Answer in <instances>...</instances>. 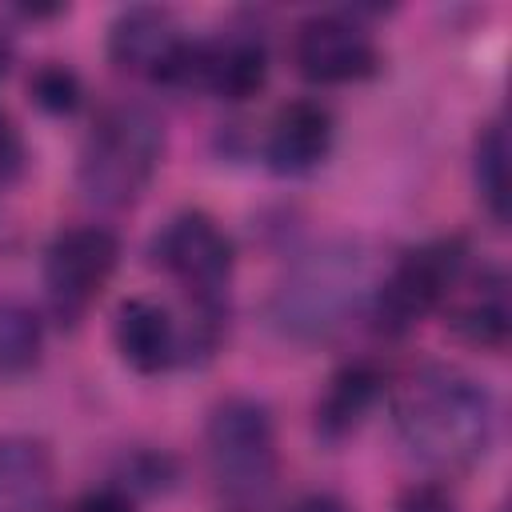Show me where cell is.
<instances>
[{
	"instance_id": "8",
	"label": "cell",
	"mask_w": 512,
	"mask_h": 512,
	"mask_svg": "<svg viewBox=\"0 0 512 512\" xmlns=\"http://www.w3.org/2000/svg\"><path fill=\"white\" fill-rule=\"evenodd\" d=\"M292 56L300 76H308L312 84H348V80H364L376 72L380 52L368 28H360L352 16L344 12H320L308 16L296 28L292 40Z\"/></svg>"
},
{
	"instance_id": "11",
	"label": "cell",
	"mask_w": 512,
	"mask_h": 512,
	"mask_svg": "<svg viewBox=\"0 0 512 512\" xmlns=\"http://www.w3.org/2000/svg\"><path fill=\"white\" fill-rule=\"evenodd\" d=\"M332 112L316 100H288L264 136V160L272 172L280 176H304L316 164H324V156L332 152Z\"/></svg>"
},
{
	"instance_id": "14",
	"label": "cell",
	"mask_w": 512,
	"mask_h": 512,
	"mask_svg": "<svg viewBox=\"0 0 512 512\" xmlns=\"http://www.w3.org/2000/svg\"><path fill=\"white\" fill-rule=\"evenodd\" d=\"M52 496V456L40 440H0V512H44Z\"/></svg>"
},
{
	"instance_id": "13",
	"label": "cell",
	"mask_w": 512,
	"mask_h": 512,
	"mask_svg": "<svg viewBox=\"0 0 512 512\" xmlns=\"http://www.w3.org/2000/svg\"><path fill=\"white\" fill-rule=\"evenodd\" d=\"M112 340H116V352L124 356V364L144 376L172 368V360L180 356V332H176L168 308L148 296H132L116 308Z\"/></svg>"
},
{
	"instance_id": "12",
	"label": "cell",
	"mask_w": 512,
	"mask_h": 512,
	"mask_svg": "<svg viewBox=\"0 0 512 512\" xmlns=\"http://www.w3.org/2000/svg\"><path fill=\"white\" fill-rule=\"evenodd\" d=\"M448 304V328L476 344V348H504L508 328H512V308H508V280L500 268H484L472 280H456L452 292L444 296Z\"/></svg>"
},
{
	"instance_id": "17",
	"label": "cell",
	"mask_w": 512,
	"mask_h": 512,
	"mask_svg": "<svg viewBox=\"0 0 512 512\" xmlns=\"http://www.w3.org/2000/svg\"><path fill=\"white\" fill-rule=\"evenodd\" d=\"M472 180H476V192H480L484 208L492 212V220L504 224L508 220V132H504V120H492L480 128L476 152H472Z\"/></svg>"
},
{
	"instance_id": "20",
	"label": "cell",
	"mask_w": 512,
	"mask_h": 512,
	"mask_svg": "<svg viewBox=\"0 0 512 512\" xmlns=\"http://www.w3.org/2000/svg\"><path fill=\"white\" fill-rule=\"evenodd\" d=\"M72 512H136V504L124 488H92L72 504Z\"/></svg>"
},
{
	"instance_id": "22",
	"label": "cell",
	"mask_w": 512,
	"mask_h": 512,
	"mask_svg": "<svg viewBox=\"0 0 512 512\" xmlns=\"http://www.w3.org/2000/svg\"><path fill=\"white\" fill-rule=\"evenodd\" d=\"M288 512H352L340 496H332V492H308V496H300Z\"/></svg>"
},
{
	"instance_id": "3",
	"label": "cell",
	"mask_w": 512,
	"mask_h": 512,
	"mask_svg": "<svg viewBox=\"0 0 512 512\" xmlns=\"http://www.w3.org/2000/svg\"><path fill=\"white\" fill-rule=\"evenodd\" d=\"M164 124L144 104H112L84 136L76 184L100 208H128L160 168Z\"/></svg>"
},
{
	"instance_id": "23",
	"label": "cell",
	"mask_w": 512,
	"mask_h": 512,
	"mask_svg": "<svg viewBox=\"0 0 512 512\" xmlns=\"http://www.w3.org/2000/svg\"><path fill=\"white\" fill-rule=\"evenodd\" d=\"M8 64H12V40H8V32L0 28V80H4V72H8Z\"/></svg>"
},
{
	"instance_id": "16",
	"label": "cell",
	"mask_w": 512,
	"mask_h": 512,
	"mask_svg": "<svg viewBox=\"0 0 512 512\" xmlns=\"http://www.w3.org/2000/svg\"><path fill=\"white\" fill-rule=\"evenodd\" d=\"M44 352L40 316L12 296H0V376H24Z\"/></svg>"
},
{
	"instance_id": "1",
	"label": "cell",
	"mask_w": 512,
	"mask_h": 512,
	"mask_svg": "<svg viewBox=\"0 0 512 512\" xmlns=\"http://www.w3.org/2000/svg\"><path fill=\"white\" fill-rule=\"evenodd\" d=\"M400 444L432 468H468L476 464L496 428L492 396L480 380L460 368L428 364L404 380L392 404Z\"/></svg>"
},
{
	"instance_id": "9",
	"label": "cell",
	"mask_w": 512,
	"mask_h": 512,
	"mask_svg": "<svg viewBox=\"0 0 512 512\" xmlns=\"http://www.w3.org/2000/svg\"><path fill=\"white\" fill-rule=\"evenodd\" d=\"M192 40H184L176 16L156 4H132L124 8L108 28V56L120 72L152 76L160 84H176V72L184 64Z\"/></svg>"
},
{
	"instance_id": "4",
	"label": "cell",
	"mask_w": 512,
	"mask_h": 512,
	"mask_svg": "<svg viewBox=\"0 0 512 512\" xmlns=\"http://www.w3.org/2000/svg\"><path fill=\"white\" fill-rule=\"evenodd\" d=\"M204 452L216 484L232 496H260L276 476V428L260 400L228 396L212 408Z\"/></svg>"
},
{
	"instance_id": "21",
	"label": "cell",
	"mask_w": 512,
	"mask_h": 512,
	"mask_svg": "<svg viewBox=\"0 0 512 512\" xmlns=\"http://www.w3.org/2000/svg\"><path fill=\"white\" fill-rule=\"evenodd\" d=\"M20 164H24V140H20V132L12 128V120L0 116V184L12 180V176L20 172Z\"/></svg>"
},
{
	"instance_id": "10",
	"label": "cell",
	"mask_w": 512,
	"mask_h": 512,
	"mask_svg": "<svg viewBox=\"0 0 512 512\" xmlns=\"http://www.w3.org/2000/svg\"><path fill=\"white\" fill-rule=\"evenodd\" d=\"M268 80V52L248 32H228L216 40H192L176 72L180 88H200L220 100H248Z\"/></svg>"
},
{
	"instance_id": "2",
	"label": "cell",
	"mask_w": 512,
	"mask_h": 512,
	"mask_svg": "<svg viewBox=\"0 0 512 512\" xmlns=\"http://www.w3.org/2000/svg\"><path fill=\"white\" fill-rule=\"evenodd\" d=\"M376 292V260L356 240L324 244L300 256L288 276L276 284L268 316L280 336L312 344L336 336L360 308L372 304Z\"/></svg>"
},
{
	"instance_id": "15",
	"label": "cell",
	"mask_w": 512,
	"mask_h": 512,
	"mask_svg": "<svg viewBox=\"0 0 512 512\" xmlns=\"http://www.w3.org/2000/svg\"><path fill=\"white\" fill-rule=\"evenodd\" d=\"M376 396H380V372L372 364H364V360L344 364L328 380L324 396L316 400V432L324 440H344L348 432H356L364 424V416L372 412Z\"/></svg>"
},
{
	"instance_id": "7",
	"label": "cell",
	"mask_w": 512,
	"mask_h": 512,
	"mask_svg": "<svg viewBox=\"0 0 512 512\" xmlns=\"http://www.w3.org/2000/svg\"><path fill=\"white\" fill-rule=\"evenodd\" d=\"M120 240L100 224H76L52 236L44 252V288L60 316H80L112 280Z\"/></svg>"
},
{
	"instance_id": "5",
	"label": "cell",
	"mask_w": 512,
	"mask_h": 512,
	"mask_svg": "<svg viewBox=\"0 0 512 512\" xmlns=\"http://www.w3.org/2000/svg\"><path fill=\"white\" fill-rule=\"evenodd\" d=\"M464 276V244L460 240H432L424 248L404 252L372 292V320L380 332L400 336L420 324L432 308L444 304L452 284Z\"/></svg>"
},
{
	"instance_id": "6",
	"label": "cell",
	"mask_w": 512,
	"mask_h": 512,
	"mask_svg": "<svg viewBox=\"0 0 512 512\" xmlns=\"http://www.w3.org/2000/svg\"><path fill=\"white\" fill-rule=\"evenodd\" d=\"M152 252L160 268L196 296L200 312H220V292L232 276V240L208 212H176L160 228Z\"/></svg>"
},
{
	"instance_id": "19",
	"label": "cell",
	"mask_w": 512,
	"mask_h": 512,
	"mask_svg": "<svg viewBox=\"0 0 512 512\" xmlns=\"http://www.w3.org/2000/svg\"><path fill=\"white\" fill-rule=\"evenodd\" d=\"M396 512H456V500L444 484L420 480V484H408L396 496Z\"/></svg>"
},
{
	"instance_id": "18",
	"label": "cell",
	"mask_w": 512,
	"mask_h": 512,
	"mask_svg": "<svg viewBox=\"0 0 512 512\" xmlns=\"http://www.w3.org/2000/svg\"><path fill=\"white\" fill-rule=\"evenodd\" d=\"M28 96L52 116H72L84 100V88H80V76L68 64L48 60L28 76Z\"/></svg>"
}]
</instances>
